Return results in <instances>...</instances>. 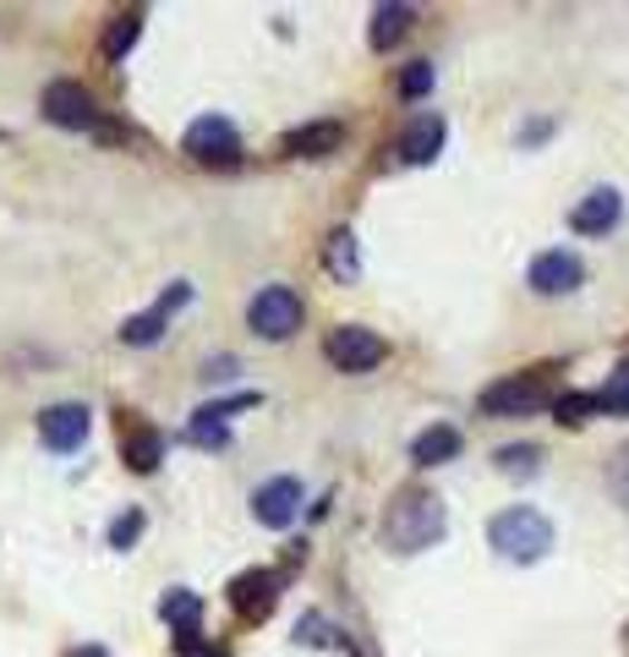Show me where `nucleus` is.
I'll use <instances>...</instances> for the list:
<instances>
[{"instance_id": "6e6552de", "label": "nucleus", "mask_w": 629, "mask_h": 657, "mask_svg": "<svg viewBox=\"0 0 629 657\" xmlns=\"http://www.w3.org/2000/svg\"><path fill=\"white\" fill-rule=\"evenodd\" d=\"M252 516L263 526H274V531H285V526L302 516V482H296V477H268V482L252 493Z\"/></svg>"}, {"instance_id": "cd10ccee", "label": "nucleus", "mask_w": 629, "mask_h": 657, "mask_svg": "<svg viewBox=\"0 0 629 657\" xmlns=\"http://www.w3.org/2000/svg\"><path fill=\"white\" fill-rule=\"evenodd\" d=\"M137 531H142V510H126L121 521L110 526V542H116V548H131V542H137Z\"/></svg>"}, {"instance_id": "6ab92c4d", "label": "nucleus", "mask_w": 629, "mask_h": 657, "mask_svg": "<svg viewBox=\"0 0 629 657\" xmlns=\"http://www.w3.org/2000/svg\"><path fill=\"white\" fill-rule=\"evenodd\" d=\"M137 33H142V11L110 17V28H105V56H110V61H126V50L137 45Z\"/></svg>"}, {"instance_id": "4be33fe9", "label": "nucleus", "mask_w": 629, "mask_h": 657, "mask_svg": "<svg viewBox=\"0 0 629 657\" xmlns=\"http://www.w3.org/2000/svg\"><path fill=\"white\" fill-rule=\"evenodd\" d=\"M165 324H170V318H165L159 307H148V313L126 318V324H121V340H126V345H154V340H165Z\"/></svg>"}, {"instance_id": "9d476101", "label": "nucleus", "mask_w": 629, "mask_h": 657, "mask_svg": "<svg viewBox=\"0 0 629 657\" xmlns=\"http://www.w3.org/2000/svg\"><path fill=\"white\" fill-rule=\"evenodd\" d=\"M574 285H586V263L574 258V253L553 247V253L531 258V291H542V296H569Z\"/></svg>"}, {"instance_id": "c756f323", "label": "nucleus", "mask_w": 629, "mask_h": 657, "mask_svg": "<svg viewBox=\"0 0 629 657\" xmlns=\"http://www.w3.org/2000/svg\"><path fill=\"white\" fill-rule=\"evenodd\" d=\"M66 657H110V653H105V647H71Z\"/></svg>"}, {"instance_id": "a211bd4d", "label": "nucleus", "mask_w": 629, "mask_h": 657, "mask_svg": "<svg viewBox=\"0 0 629 657\" xmlns=\"http://www.w3.org/2000/svg\"><path fill=\"white\" fill-rule=\"evenodd\" d=\"M454 455H460V433L454 428H422L411 439V460L416 465H449Z\"/></svg>"}, {"instance_id": "393cba45", "label": "nucleus", "mask_w": 629, "mask_h": 657, "mask_svg": "<svg viewBox=\"0 0 629 657\" xmlns=\"http://www.w3.org/2000/svg\"><path fill=\"white\" fill-rule=\"evenodd\" d=\"M493 460H499L503 471H520V477H531V471H537V460H542V450H537V444H503Z\"/></svg>"}, {"instance_id": "39448f33", "label": "nucleus", "mask_w": 629, "mask_h": 657, "mask_svg": "<svg viewBox=\"0 0 629 657\" xmlns=\"http://www.w3.org/2000/svg\"><path fill=\"white\" fill-rule=\"evenodd\" d=\"M45 121H56L66 131H99V105L82 82H50L45 88Z\"/></svg>"}, {"instance_id": "7ed1b4c3", "label": "nucleus", "mask_w": 629, "mask_h": 657, "mask_svg": "<svg viewBox=\"0 0 629 657\" xmlns=\"http://www.w3.org/2000/svg\"><path fill=\"white\" fill-rule=\"evenodd\" d=\"M323 356H328L340 373H373L377 362L389 356V345L377 340L373 329L340 324V329H328V340H323Z\"/></svg>"}, {"instance_id": "5701e85b", "label": "nucleus", "mask_w": 629, "mask_h": 657, "mask_svg": "<svg viewBox=\"0 0 629 657\" xmlns=\"http://www.w3.org/2000/svg\"><path fill=\"white\" fill-rule=\"evenodd\" d=\"M187 439H191V444H197V450H225V444H230V428L197 411V416H191V422H187Z\"/></svg>"}, {"instance_id": "412c9836", "label": "nucleus", "mask_w": 629, "mask_h": 657, "mask_svg": "<svg viewBox=\"0 0 629 657\" xmlns=\"http://www.w3.org/2000/svg\"><path fill=\"white\" fill-rule=\"evenodd\" d=\"M296 641H307V647H340V653L356 657V647L345 641V630H340V625H328L323 614H307V619L296 625Z\"/></svg>"}, {"instance_id": "f3484780", "label": "nucleus", "mask_w": 629, "mask_h": 657, "mask_svg": "<svg viewBox=\"0 0 629 657\" xmlns=\"http://www.w3.org/2000/svg\"><path fill=\"white\" fill-rule=\"evenodd\" d=\"M411 6H400V0H389V6H373V28H367V39H373V50H394L405 33H411Z\"/></svg>"}, {"instance_id": "f8f14e48", "label": "nucleus", "mask_w": 629, "mask_h": 657, "mask_svg": "<svg viewBox=\"0 0 629 657\" xmlns=\"http://www.w3.org/2000/svg\"><path fill=\"white\" fill-rule=\"evenodd\" d=\"M279 602V576L274 570H247L230 581V608L247 619H268V608Z\"/></svg>"}, {"instance_id": "a878e982", "label": "nucleus", "mask_w": 629, "mask_h": 657, "mask_svg": "<svg viewBox=\"0 0 629 657\" xmlns=\"http://www.w3.org/2000/svg\"><path fill=\"white\" fill-rule=\"evenodd\" d=\"M427 88H433V66L427 61H411L400 71V94H405V99H422Z\"/></svg>"}, {"instance_id": "dca6fc26", "label": "nucleus", "mask_w": 629, "mask_h": 657, "mask_svg": "<svg viewBox=\"0 0 629 657\" xmlns=\"http://www.w3.org/2000/svg\"><path fill=\"white\" fill-rule=\"evenodd\" d=\"M323 268H328L340 285H356V280H362V253H356V231H351V225H340V231L328 236Z\"/></svg>"}, {"instance_id": "7c9ffc66", "label": "nucleus", "mask_w": 629, "mask_h": 657, "mask_svg": "<svg viewBox=\"0 0 629 657\" xmlns=\"http://www.w3.org/2000/svg\"><path fill=\"white\" fill-rule=\"evenodd\" d=\"M197 657H225V653H219V647H203V653H197Z\"/></svg>"}, {"instance_id": "c85d7f7f", "label": "nucleus", "mask_w": 629, "mask_h": 657, "mask_svg": "<svg viewBox=\"0 0 629 657\" xmlns=\"http://www.w3.org/2000/svg\"><path fill=\"white\" fill-rule=\"evenodd\" d=\"M230 373H236V362H230V356H214V362L203 367V379H214V384H219V379H230Z\"/></svg>"}, {"instance_id": "4468645a", "label": "nucleus", "mask_w": 629, "mask_h": 657, "mask_svg": "<svg viewBox=\"0 0 629 657\" xmlns=\"http://www.w3.org/2000/svg\"><path fill=\"white\" fill-rule=\"evenodd\" d=\"M340 137H345V127L340 121H307V127H296V131H285V154L291 159H323V154H334L340 148Z\"/></svg>"}, {"instance_id": "9b49d317", "label": "nucleus", "mask_w": 629, "mask_h": 657, "mask_svg": "<svg viewBox=\"0 0 629 657\" xmlns=\"http://www.w3.org/2000/svg\"><path fill=\"white\" fill-rule=\"evenodd\" d=\"M619 219H625V197L613 193V187H597V193H586L580 203H574V214H569V225H574L580 236H608Z\"/></svg>"}, {"instance_id": "20e7f679", "label": "nucleus", "mask_w": 629, "mask_h": 657, "mask_svg": "<svg viewBox=\"0 0 629 657\" xmlns=\"http://www.w3.org/2000/svg\"><path fill=\"white\" fill-rule=\"evenodd\" d=\"M247 318L263 340H291V334L302 329V296H296L291 285H263V291L252 296Z\"/></svg>"}, {"instance_id": "f03ea898", "label": "nucleus", "mask_w": 629, "mask_h": 657, "mask_svg": "<svg viewBox=\"0 0 629 657\" xmlns=\"http://www.w3.org/2000/svg\"><path fill=\"white\" fill-rule=\"evenodd\" d=\"M488 542L514 565H537L553 548V521L542 510H531V504H509V510H499L488 521Z\"/></svg>"}, {"instance_id": "f257e3e1", "label": "nucleus", "mask_w": 629, "mask_h": 657, "mask_svg": "<svg viewBox=\"0 0 629 657\" xmlns=\"http://www.w3.org/2000/svg\"><path fill=\"white\" fill-rule=\"evenodd\" d=\"M443 526H449V516H443L439 493L405 488V493H394V504L383 516V537H389L394 553H422V548H433L443 537Z\"/></svg>"}, {"instance_id": "423d86ee", "label": "nucleus", "mask_w": 629, "mask_h": 657, "mask_svg": "<svg viewBox=\"0 0 629 657\" xmlns=\"http://www.w3.org/2000/svg\"><path fill=\"white\" fill-rule=\"evenodd\" d=\"M181 148H187L191 159H203V165H236V159H242V137H236V127H230L225 116L191 121L187 137H181Z\"/></svg>"}, {"instance_id": "1a4fd4ad", "label": "nucleus", "mask_w": 629, "mask_h": 657, "mask_svg": "<svg viewBox=\"0 0 629 657\" xmlns=\"http://www.w3.org/2000/svg\"><path fill=\"white\" fill-rule=\"evenodd\" d=\"M542 400H548V390H542V384H537L531 373H520V379H503V384H488L476 405H482L488 416H525V411H537Z\"/></svg>"}, {"instance_id": "bb28decb", "label": "nucleus", "mask_w": 629, "mask_h": 657, "mask_svg": "<svg viewBox=\"0 0 629 657\" xmlns=\"http://www.w3.org/2000/svg\"><path fill=\"white\" fill-rule=\"evenodd\" d=\"M608 493H613V499L629 510V444L613 455V465H608Z\"/></svg>"}, {"instance_id": "ddd939ff", "label": "nucleus", "mask_w": 629, "mask_h": 657, "mask_svg": "<svg viewBox=\"0 0 629 657\" xmlns=\"http://www.w3.org/2000/svg\"><path fill=\"white\" fill-rule=\"evenodd\" d=\"M443 148V121L433 110H422V116H411L405 131H400V159L405 165H433Z\"/></svg>"}, {"instance_id": "aec40b11", "label": "nucleus", "mask_w": 629, "mask_h": 657, "mask_svg": "<svg viewBox=\"0 0 629 657\" xmlns=\"http://www.w3.org/2000/svg\"><path fill=\"white\" fill-rule=\"evenodd\" d=\"M159 619L176 625V630H197V619H203V597H197V591H170V597L159 602Z\"/></svg>"}, {"instance_id": "0eeeda50", "label": "nucleus", "mask_w": 629, "mask_h": 657, "mask_svg": "<svg viewBox=\"0 0 629 657\" xmlns=\"http://www.w3.org/2000/svg\"><path fill=\"white\" fill-rule=\"evenodd\" d=\"M88 428H94V416H88V405H77V400H61V405H45V411H39V439H45V450H56V455L82 450Z\"/></svg>"}, {"instance_id": "b1692460", "label": "nucleus", "mask_w": 629, "mask_h": 657, "mask_svg": "<svg viewBox=\"0 0 629 657\" xmlns=\"http://www.w3.org/2000/svg\"><path fill=\"white\" fill-rule=\"evenodd\" d=\"M553 416L574 428V422L597 416V400H591V390H569V394H559V400H553Z\"/></svg>"}, {"instance_id": "2eb2a0df", "label": "nucleus", "mask_w": 629, "mask_h": 657, "mask_svg": "<svg viewBox=\"0 0 629 657\" xmlns=\"http://www.w3.org/2000/svg\"><path fill=\"white\" fill-rule=\"evenodd\" d=\"M121 455L131 471H159V460H165V433L148 428V422H126Z\"/></svg>"}]
</instances>
